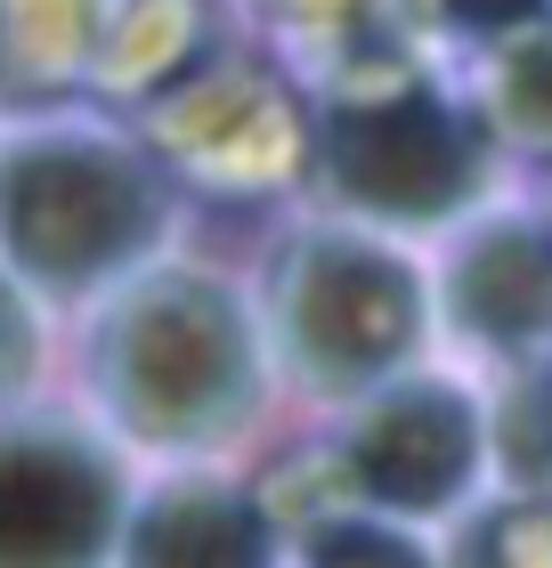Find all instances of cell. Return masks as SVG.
Here are the masks:
<instances>
[{
    "instance_id": "6da1fadb",
    "label": "cell",
    "mask_w": 552,
    "mask_h": 568,
    "mask_svg": "<svg viewBox=\"0 0 552 568\" xmlns=\"http://www.w3.org/2000/svg\"><path fill=\"white\" fill-rule=\"evenodd\" d=\"M90 382L107 415L147 447H212L260 398L252 325L212 276L163 268L139 276L107 308L90 349Z\"/></svg>"
},
{
    "instance_id": "7a4b0ae2",
    "label": "cell",
    "mask_w": 552,
    "mask_h": 568,
    "mask_svg": "<svg viewBox=\"0 0 552 568\" xmlns=\"http://www.w3.org/2000/svg\"><path fill=\"white\" fill-rule=\"evenodd\" d=\"M163 236V179L114 139H17L0 154V252L49 284L90 293Z\"/></svg>"
},
{
    "instance_id": "3957f363",
    "label": "cell",
    "mask_w": 552,
    "mask_h": 568,
    "mask_svg": "<svg viewBox=\"0 0 552 568\" xmlns=\"http://www.w3.org/2000/svg\"><path fill=\"white\" fill-rule=\"evenodd\" d=\"M480 122H471L446 90H431V73L399 65L390 49L341 65V90L325 106V163L333 187L374 220L431 227L480 187Z\"/></svg>"
},
{
    "instance_id": "277c9868",
    "label": "cell",
    "mask_w": 552,
    "mask_h": 568,
    "mask_svg": "<svg viewBox=\"0 0 552 568\" xmlns=\"http://www.w3.org/2000/svg\"><path fill=\"white\" fill-rule=\"evenodd\" d=\"M277 333L318 390H358L423 342V284L358 236H301L277 268Z\"/></svg>"
},
{
    "instance_id": "5b68a950",
    "label": "cell",
    "mask_w": 552,
    "mask_h": 568,
    "mask_svg": "<svg viewBox=\"0 0 552 568\" xmlns=\"http://www.w3.org/2000/svg\"><path fill=\"white\" fill-rule=\"evenodd\" d=\"M122 528V471L82 430H0V560H98Z\"/></svg>"
},
{
    "instance_id": "8992f818",
    "label": "cell",
    "mask_w": 552,
    "mask_h": 568,
    "mask_svg": "<svg viewBox=\"0 0 552 568\" xmlns=\"http://www.w3.org/2000/svg\"><path fill=\"white\" fill-rule=\"evenodd\" d=\"M154 146L212 187H269L301 163V122L260 65H195L154 106Z\"/></svg>"
},
{
    "instance_id": "52a82bcc",
    "label": "cell",
    "mask_w": 552,
    "mask_h": 568,
    "mask_svg": "<svg viewBox=\"0 0 552 568\" xmlns=\"http://www.w3.org/2000/svg\"><path fill=\"white\" fill-rule=\"evenodd\" d=\"M341 463L374 504L446 511L480 471V406L455 382H399L365 398V415L341 438Z\"/></svg>"
},
{
    "instance_id": "ba28073f",
    "label": "cell",
    "mask_w": 552,
    "mask_h": 568,
    "mask_svg": "<svg viewBox=\"0 0 552 568\" xmlns=\"http://www.w3.org/2000/svg\"><path fill=\"white\" fill-rule=\"evenodd\" d=\"M446 317L488 349H529L552 333V236L529 220L480 227L446 268Z\"/></svg>"
},
{
    "instance_id": "9c48e42d",
    "label": "cell",
    "mask_w": 552,
    "mask_h": 568,
    "mask_svg": "<svg viewBox=\"0 0 552 568\" xmlns=\"http://www.w3.org/2000/svg\"><path fill=\"white\" fill-rule=\"evenodd\" d=\"M98 0H0V106L73 90L98 65Z\"/></svg>"
},
{
    "instance_id": "30bf717a",
    "label": "cell",
    "mask_w": 552,
    "mask_h": 568,
    "mask_svg": "<svg viewBox=\"0 0 552 568\" xmlns=\"http://www.w3.org/2000/svg\"><path fill=\"white\" fill-rule=\"evenodd\" d=\"M269 520L244 496H220V487H171L139 511L130 528V560H260L269 552Z\"/></svg>"
},
{
    "instance_id": "8fae6325",
    "label": "cell",
    "mask_w": 552,
    "mask_h": 568,
    "mask_svg": "<svg viewBox=\"0 0 552 568\" xmlns=\"http://www.w3.org/2000/svg\"><path fill=\"white\" fill-rule=\"evenodd\" d=\"M301 552L309 560H414L407 536H390L374 520H341V511H325V520H301Z\"/></svg>"
},
{
    "instance_id": "7c38bea8",
    "label": "cell",
    "mask_w": 552,
    "mask_h": 568,
    "mask_svg": "<svg viewBox=\"0 0 552 568\" xmlns=\"http://www.w3.org/2000/svg\"><path fill=\"white\" fill-rule=\"evenodd\" d=\"M471 560H552V511L544 504H512L495 511V520L471 528Z\"/></svg>"
},
{
    "instance_id": "4fadbf2b",
    "label": "cell",
    "mask_w": 552,
    "mask_h": 568,
    "mask_svg": "<svg viewBox=\"0 0 552 568\" xmlns=\"http://www.w3.org/2000/svg\"><path fill=\"white\" fill-rule=\"evenodd\" d=\"M41 366V333H33V308H24V293L9 276H0V398H17L24 382H33Z\"/></svg>"
},
{
    "instance_id": "5bb4252c",
    "label": "cell",
    "mask_w": 552,
    "mask_h": 568,
    "mask_svg": "<svg viewBox=\"0 0 552 568\" xmlns=\"http://www.w3.org/2000/svg\"><path fill=\"white\" fill-rule=\"evenodd\" d=\"M446 17L480 33H529V24H552V0H446Z\"/></svg>"
}]
</instances>
